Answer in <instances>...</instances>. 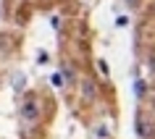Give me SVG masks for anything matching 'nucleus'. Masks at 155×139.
Instances as JSON below:
<instances>
[{
	"label": "nucleus",
	"mask_w": 155,
	"mask_h": 139,
	"mask_svg": "<svg viewBox=\"0 0 155 139\" xmlns=\"http://www.w3.org/2000/svg\"><path fill=\"white\" fill-rule=\"evenodd\" d=\"M21 115H24V118H29V121H34V118L40 115V108H37V102H34V100H26L24 105H21Z\"/></svg>",
	"instance_id": "obj_1"
},
{
	"label": "nucleus",
	"mask_w": 155,
	"mask_h": 139,
	"mask_svg": "<svg viewBox=\"0 0 155 139\" xmlns=\"http://www.w3.org/2000/svg\"><path fill=\"white\" fill-rule=\"evenodd\" d=\"M134 123H137V134H139L142 139L150 137V129H147V123H145V113H142V110H137V115H134Z\"/></svg>",
	"instance_id": "obj_2"
},
{
	"label": "nucleus",
	"mask_w": 155,
	"mask_h": 139,
	"mask_svg": "<svg viewBox=\"0 0 155 139\" xmlns=\"http://www.w3.org/2000/svg\"><path fill=\"white\" fill-rule=\"evenodd\" d=\"M134 95H137V97H145V82H142V79L134 82Z\"/></svg>",
	"instance_id": "obj_3"
},
{
	"label": "nucleus",
	"mask_w": 155,
	"mask_h": 139,
	"mask_svg": "<svg viewBox=\"0 0 155 139\" xmlns=\"http://www.w3.org/2000/svg\"><path fill=\"white\" fill-rule=\"evenodd\" d=\"M82 92H84V97L90 100V97H92V95H95V87H92V84H90V82H84V84H82Z\"/></svg>",
	"instance_id": "obj_4"
},
{
	"label": "nucleus",
	"mask_w": 155,
	"mask_h": 139,
	"mask_svg": "<svg viewBox=\"0 0 155 139\" xmlns=\"http://www.w3.org/2000/svg\"><path fill=\"white\" fill-rule=\"evenodd\" d=\"M63 76H66V79H68V82H71V79H74V71H71V68H68V66H63Z\"/></svg>",
	"instance_id": "obj_5"
},
{
	"label": "nucleus",
	"mask_w": 155,
	"mask_h": 139,
	"mask_svg": "<svg viewBox=\"0 0 155 139\" xmlns=\"http://www.w3.org/2000/svg\"><path fill=\"white\" fill-rule=\"evenodd\" d=\"M97 137H100V139L108 137V129H105V126H100V129H97Z\"/></svg>",
	"instance_id": "obj_6"
},
{
	"label": "nucleus",
	"mask_w": 155,
	"mask_h": 139,
	"mask_svg": "<svg viewBox=\"0 0 155 139\" xmlns=\"http://www.w3.org/2000/svg\"><path fill=\"white\" fill-rule=\"evenodd\" d=\"M126 3H134V0H126Z\"/></svg>",
	"instance_id": "obj_7"
}]
</instances>
